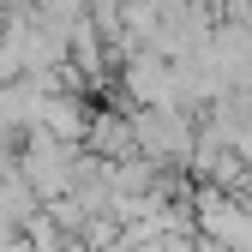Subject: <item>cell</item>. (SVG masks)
I'll return each mask as SVG.
<instances>
[{
    "mask_svg": "<svg viewBox=\"0 0 252 252\" xmlns=\"http://www.w3.org/2000/svg\"><path fill=\"white\" fill-rule=\"evenodd\" d=\"M192 222H198V240H210V246L252 252V216L228 192H216V186H198V192H192Z\"/></svg>",
    "mask_w": 252,
    "mask_h": 252,
    "instance_id": "6da1fadb",
    "label": "cell"
},
{
    "mask_svg": "<svg viewBox=\"0 0 252 252\" xmlns=\"http://www.w3.org/2000/svg\"><path fill=\"white\" fill-rule=\"evenodd\" d=\"M192 252H222V246H210V240H192Z\"/></svg>",
    "mask_w": 252,
    "mask_h": 252,
    "instance_id": "7a4b0ae2",
    "label": "cell"
}]
</instances>
